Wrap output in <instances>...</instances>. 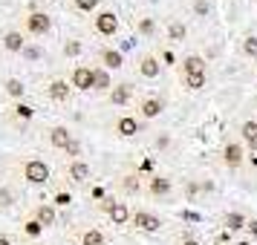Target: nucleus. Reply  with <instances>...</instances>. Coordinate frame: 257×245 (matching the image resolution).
Segmentation results:
<instances>
[{
  "label": "nucleus",
  "instance_id": "13",
  "mask_svg": "<svg viewBox=\"0 0 257 245\" xmlns=\"http://www.w3.org/2000/svg\"><path fill=\"white\" fill-rule=\"evenodd\" d=\"M29 216H35L44 228H52V225L58 222V210H55L52 202H35V205L29 208Z\"/></svg>",
  "mask_w": 257,
  "mask_h": 245
},
{
  "label": "nucleus",
  "instance_id": "21",
  "mask_svg": "<svg viewBox=\"0 0 257 245\" xmlns=\"http://www.w3.org/2000/svg\"><path fill=\"white\" fill-rule=\"evenodd\" d=\"M179 75H208L205 58H199V55H185V58H182V67H179Z\"/></svg>",
  "mask_w": 257,
  "mask_h": 245
},
{
  "label": "nucleus",
  "instance_id": "7",
  "mask_svg": "<svg viewBox=\"0 0 257 245\" xmlns=\"http://www.w3.org/2000/svg\"><path fill=\"white\" fill-rule=\"evenodd\" d=\"M70 84H72V90H75V93H90V90H95L93 67H84V64L72 67V72H70Z\"/></svg>",
  "mask_w": 257,
  "mask_h": 245
},
{
  "label": "nucleus",
  "instance_id": "39",
  "mask_svg": "<svg viewBox=\"0 0 257 245\" xmlns=\"http://www.w3.org/2000/svg\"><path fill=\"white\" fill-rule=\"evenodd\" d=\"M248 228H251V231L257 233V219H254V222H248Z\"/></svg>",
  "mask_w": 257,
  "mask_h": 245
},
{
  "label": "nucleus",
  "instance_id": "27",
  "mask_svg": "<svg viewBox=\"0 0 257 245\" xmlns=\"http://www.w3.org/2000/svg\"><path fill=\"white\" fill-rule=\"evenodd\" d=\"M222 225H225L228 231H240L243 225H248V219H245L243 213H237V210H231V213H225V216H222Z\"/></svg>",
  "mask_w": 257,
  "mask_h": 245
},
{
  "label": "nucleus",
  "instance_id": "14",
  "mask_svg": "<svg viewBox=\"0 0 257 245\" xmlns=\"http://www.w3.org/2000/svg\"><path fill=\"white\" fill-rule=\"evenodd\" d=\"M159 72H162L159 58H156V55H151V52H145V55L139 58V64H136V75H139V78H145V81H153V78H159Z\"/></svg>",
  "mask_w": 257,
  "mask_h": 245
},
{
  "label": "nucleus",
  "instance_id": "19",
  "mask_svg": "<svg viewBox=\"0 0 257 245\" xmlns=\"http://www.w3.org/2000/svg\"><path fill=\"white\" fill-rule=\"evenodd\" d=\"M32 116H35V110H32L29 104H21V101H18L12 110H6V116H3V118H6L9 124H15V127H21V124H26Z\"/></svg>",
  "mask_w": 257,
  "mask_h": 245
},
{
  "label": "nucleus",
  "instance_id": "20",
  "mask_svg": "<svg viewBox=\"0 0 257 245\" xmlns=\"http://www.w3.org/2000/svg\"><path fill=\"white\" fill-rule=\"evenodd\" d=\"M133 90H136V87H133L130 81H121V84H116V87H113V93L107 95V101H110V104H116V107H124V104H130Z\"/></svg>",
  "mask_w": 257,
  "mask_h": 245
},
{
  "label": "nucleus",
  "instance_id": "29",
  "mask_svg": "<svg viewBox=\"0 0 257 245\" xmlns=\"http://www.w3.org/2000/svg\"><path fill=\"white\" fill-rule=\"evenodd\" d=\"M44 231H47V228H44L35 216H26V219H24V233H26V236H41Z\"/></svg>",
  "mask_w": 257,
  "mask_h": 245
},
{
  "label": "nucleus",
  "instance_id": "5",
  "mask_svg": "<svg viewBox=\"0 0 257 245\" xmlns=\"http://www.w3.org/2000/svg\"><path fill=\"white\" fill-rule=\"evenodd\" d=\"M24 32L32 38H44L52 32V18L47 12H29L24 15Z\"/></svg>",
  "mask_w": 257,
  "mask_h": 245
},
{
  "label": "nucleus",
  "instance_id": "33",
  "mask_svg": "<svg viewBox=\"0 0 257 245\" xmlns=\"http://www.w3.org/2000/svg\"><path fill=\"white\" fill-rule=\"evenodd\" d=\"M243 55L257 58V38H245V41H243Z\"/></svg>",
  "mask_w": 257,
  "mask_h": 245
},
{
  "label": "nucleus",
  "instance_id": "23",
  "mask_svg": "<svg viewBox=\"0 0 257 245\" xmlns=\"http://www.w3.org/2000/svg\"><path fill=\"white\" fill-rule=\"evenodd\" d=\"M93 75H95V90L93 93H104V95L113 93V75H110V70H104V67L98 64V67H93Z\"/></svg>",
  "mask_w": 257,
  "mask_h": 245
},
{
  "label": "nucleus",
  "instance_id": "4",
  "mask_svg": "<svg viewBox=\"0 0 257 245\" xmlns=\"http://www.w3.org/2000/svg\"><path fill=\"white\" fill-rule=\"evenodd\" d=\"M130 225L136 228V231H145V233H156L162 231V216H156L153 210L148 208H133V216H130Z\"/></svg>",
  "mask_w": 257,
  "mask_h": 245
},
{
  "label": "nucleus",
  "instance_id": "6",
  "mask_svg": "<svg viewBox=\"0 0 257 245\" xmlns=\"http://www.w3.org/2000/svg\"><path fill=\"white\" fill-rule=\"evenodd\" d=\"M93 32L101 38H113L118 32V18L113 9H101L93 15Z\"/></svg>",
  "mask_w": 257,
  "mask_h": 245
},
{
  "label": "nucleus",
  "instance_id": "3",
  "mask_svg": "<svg viewBox=\"0 0 257 245\" xmlns=\"http://www.w3.org/2000/svg\"><path fill=\"white\" fill-rule=\"evenodd\" d=\"M220 159L228 170H237L245 162V144L240 139H225L222 141V150H220Z\"/></svg>",
  "mask_w": 257,
  "mask_h": 245
},
{
  "label": "nucleus",
  "instance_id": "38",
  "mask_svg": "<svg viewBox=\"0 0 257 245\" xmlns=\"http://www.w3.org/2000/svg\"><path fill=\"white\" fill-rule=\"evenodd\" d=\"M0 245H12V239H9V236H3V233H0Z\"/></svg>",
  "mask_w": 257,
  "mask_h": 245
},
{
  "label": "nucleus",
  "instance_id": "28",
  "mask_svg": "<svg viewBox=\"0 0 257 245\" xmlns=\"http://www.w3.org/2000/svg\"><path fill=\"white\" fill-rule=\"evenodd\" d=\"M179 78H182V87L191 90V93H197V90L205 87V75H179Z\"/></svg>",
  "mask_w": 257,
  "mask_h": 245
},
{
  "label": "nucleus",
  "instance_id": "9",
  "mask_svg": "<svg viewBox=\"0 0 257 245\" xmlns=\"http://www.w3.org/2000/svg\"><path fill=\"white\" fill-rule=\"evenodd\" d=\"M165 110V101L162 98H156V95H142L139 101H136V113H139L142 121H151V118H159Z\"/></svg>",
  "mask_w": 257,
  "mask_h": 245
},
{
  "label": "nucleus",
  "instance_id": "11",
  "mask_svg": "<svg viewBox=\"0 0 257 245\" xmlns=\"http://www.w3.org/2000/svg\"><path fill=\"white\" fill-rule=\"evenodd\" d=\"M47 98L55 101V104H67L72 98V84L64 81V78H52V81L47 84Z\"/></svg>",
  "mask_w": 257,
  "mask_h": 245
},
{
  "label": "nucleus",
  "instance_id": "35",
  "mask_svg": "<svg viewBox=\"0 0 257 245\" xmlns=\"http://www.w3.org/2000/svg\"><path fill=\"white\" fill-rule=\"evenodd\" d=\"M191 6H194V12H197L199 18H205V15L211 12V6H208V3H205V0H194Z\"/></svg>",
  "mask_w": 257,
  "mask_h": 245
},
{
  "label": "nucleus",
  "instance_id": "36",
  "mask_svg": "<svg viewBox=\"0 0 257 245\" xmlns=\"http://www.w3.org/2000/svg\"><path fill=\"white\" fill-rule=\"evenodd\" d=\"M139 32L142 35H153V21L151 18H142L139 21Z\"/></svg>",
  "mask_w": 257,
  "mask_h": 245
},
{
  "label": "nucleus",
  "instance_id": "2",
  "mask_svg": "<svg viewBox=\"0 0 257 245\" xmlns=\"http://www.w3.org/2000/svg\"><path fill=\"white\" fill-rule=\"evenodd\" d=\"M98 210H101V213H104L107 219L113 222V225H127L130 216H133V208H130L127 202L116 199V196L101 199V202H98Z\"/></svg>",
  "mask_w": 257,
  "mask_h": 245
},
{
  "label": "nucleus",
  "instance_id": "15",
  "mask_svg": "<svg viewBox=\"0 0 257 245\" xmlns=\"http://www.w3.org/2000/svg\"><path fill=\"white\" fill-rule=\"evenodd\" d=\"M171 190H174V182H171L168 176H159V173L151 176L148 185H145V193H148L151 199H162V196H168Z\"/></svg>",
  "mask_w": 257,
  "mask_h": 245
},
{
  "label": "nucleus",
  "instance_id": "24",
  "mask_svg": "<svg viewBox=\"0 0 257 245\" xmlns=\"http://www.w3.org/2000/svg\"><path fill=\"white\" fill-rule=\"evenodd\" d=\"M3 49L6 52H24L26 49V38L21 29H9V32H3Z\"/></svg>",
  "mask_w": 257,
  "mask_h": 245
},
{
  "label": "nucleus",
  "instance_id": "22",
  "mask_svg": "<svg viewBox=\"0 0 257 245\" xmlns=\"http://www.w3.org/2000/svg\"><path fill=\"white\" fill-rule=\"evenodd\" d=\"M240 141L251 153H257V121L254 118H245L243 124H240Z\"/></svg>",
  "mask_w": 257,
  "mask_h": 245
},
{
  "label": "nucleus",
  "instance_id": "30",
  "mask_svg": "<svg viewBox=\"0 0 257 245\" xmlns=\"http://www.w3.org/2000/svg\"><path fill=\"white\" fill-rule=\"evenodd\" d=\"M72 202V190H67V187H58L55 193H52V205H61V208H67Z\"/></svg>",
  "mask_w": 257,
  "mask_h": 245
},
{
  "label": "nucleus",
  "instance_id": "18",
  "mask_svg": "<svg viewBox=\"0 0 257 245\" xmlns=\"http://www.w3.org/2000/svg\"><path fill=\"white\" fill-rule=\"evenodd\" d=\"M98 64H101L104 70L116 72V70L124 67V55H121L118 49H113V47H101V49H98Z\"/></svg>",
  "mask_w": 257,
  "mask_h": 245
},
{
  "label": "nucleus",
  "instance_id": "16",
  "mask_svg": "<svg viewBox=\"0 0 257 245\" xmlns=\"http://www.w3.org/2000/svg\"><path fill=\"white\" fill-rule=\"evenodd\" d=\"M139 130H142V121L136 116H118L116 121H113V133L121 136V139H133Z\"/></svg>",
  "mask_w": 257,
  "mask_h": 245
},
{
  "label": "nucleus",
  "instance_id": "32",
  "mask_svg": "<svg viewBox=\"0 0 257 245\" xmlns=\"http://www.w3.org/2000/svg\"><path fill=\"white\" fill-rule=\"evenodd\" d=\"M81 49H84L81 41H67V44H64V55H67V58H75Z\"/></svg>",
  "mask_w": 257,
  "mask_h": 245
},
{
  "label": "nucleus",
  "instance_id": "37",
  "mask_svg": "<svg viewBox=\"0 0 257 245\" xmlns=\"http://www.w3.org/2000/svg\"><path fill=\"white\" fill-rule=\"evenodd\" d=\"M176 245H202V242H199L197 236H191V233H182V236L176 239Z\"/></svg>",
  "mask_w": 257,
  "mask_h": 245
},
{
  "label": "nucleus",
  "instance_id": "10",
  "mask_svg": "<svg viewBox=\"0 0 257 245\" xmlns=\"http://www.w3.org/2000/svg\"><path fill=\"white\" fill-rule=\"evenodd\" d=\"M75 245H107V233L95 225H84V228H75Z\"/></svg>",
  "mask_w": 257,
  "mask_h": 245
},
{
  "label": "nucleus",
  "instance_id": "12",
  "mask_svg": "<svg viewBox=\"0 0 257 245\" xmlns=\"http://www.w3.org/2000/svg\"><path fill=\"white\" fill-rule=\"evenodd\" d=\"M72 141L75 139H72L70 127H64V124H55V127L47 130V144L52 147V150H67Z\"/></svg>",
  "mask_w": 257,
  "mask_h": 245
},
{
  "label": "nucleus",
  "instance_id": "34",
  "mask_svg": "<svg viewBox=\"0 0 257 245\" xmlns=\"http://www.w3.org/2000/svg\"><path fill=\"white\" fill-rule=\"evenodd\" d=\"M12 202H15V193L9 187H0V208H9Z\"/></svg>",
  "mask_w": 257,
  "mask_h": 245
},
{
  "label": "nucleus",
  "instance_id": "26",
  "mask_svg": "<svg viewBox=\"0 0 257 245\" xmlns=\"http://www.w3.org/2000/svg\"><path fill=\"white\" fill-rule=\"evenodd\" d=\"M185 38H188V26L182 24V21H168V41L179 44V41H185Z\"/></svg>",
  "mask_w": 257,
  "mask_h": 245
},
{
  "label": "nucleus",
  "instance_id": "25",
  "mask_svg": "<svg viewBox=\"0 0 257 245\" xmlns=\"http://www.w3.org/2000/svg\"><path fill=\"white\" fill-rule=\"evenodd\" d=\"M3 93L9 95V98H15V101H21L24 93H26V87H24L21 78H6V81H3Z\"/></svg>",
  "mask_w": 257,
  "mask_h": 245
},
{
  "label": "nucleus",
  "instance_id": "31",
  "mask_svg": "<svg viewBox=\"0 0 257 245\" xmlns=\"http://www.w3.org/2000/svg\"><path fill=\"white\" fill-rule=\"evenodd\" d=\"M72 9L75 12H84V15H90L98 9V0H72Z\"/></svg>",
  "mask_w": 257,
  "mask_h": 245
},
{
  "label": "nucleus",
  "instance_id": "1",
  "mask_svg": "<svg viewBox=\"0 0 257 245\" xmlns=\"http://www.w3.org/2000/svg\"><path fill=\"white\" fill-rule=\"evenodd\" d=\"M15 170H18V176L24 179L26 185H49V179H52L49 164L44 159H35V156L21 159V162L15 164Z\"/></svg>",
  "mask_w": 257,
  "mask_h": 245
},
{
  "label": "nucleus",
  "instance_id": "8",
  "mask_svg": "<svg viewBox=\"0 0 257 245\" xmlns=\"http://www.w3.org/2000/svg\"><path fill=\"white\" fill-rule=\"evenodd\" d=\"M90 164L84 162V159H72V162H67L64 164V176H67V182L70 185H75V187H81V185H87L90 182Z\"/></svg>",
  "mask_w": 257,
  "mask_h": 245
},
{
  "label": "nucleus",
  "instance_id": "17",
  "mask_svg": "<svg viewBox=\"0 0 257 245\" xmlns=\"http://www.w3.org/2000/svg\"><path fill=\"white\" fill-rule=\"evenodd\" d=\"M116 187L121 190V193H127V196H139V193H145V185H142L139 173H121L116 179Z\"/></svg>",
  "mask_w": 257,
  "mask_h": 245
}]
</instances>
